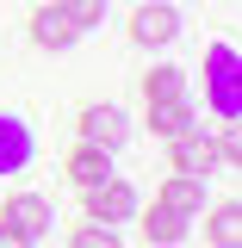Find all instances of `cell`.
<instances>
[{"instance_id":"3957f363","label":"cell","mask_w":242,"mask_h":248,"mask_svg":"<svg viewBox=\"0 0 242 248\" xmlns=\"http://www.w3.org/2000/svg\"><path fill=\"white\" fill-rule=\"evenodd\" d=\"M81 211H87V223H106V230H118V223H130V217L143 211V199H137V186L130 180H99L81 192Z\"/></svg>"},{"instance_id":"52a82bcc","label":"cell","mask_w":242,"mask_h":248,"mask_svg":"<svg viewBox=\"0 0 242 248\" xmlns=\"http://www.w3.org/2000/svg\"><path fill=\"white\" fill-rule=\"evenodd\" d=\"M37 161V130L19 112H0V174H25Z\"/></svg>"},{"instance_id":"5bb4252c","label":"cell","mask_w":242,"mask_h":248,"mask_svg":"<svg viewBox=\"0 0 242 248\" xmlns=\"http://www.w3.org/2000/svg\"><path fill=\"white\" fill-rule=\"evenodd\" d=\"M205 242H211V248H236L242 242V205H236V199H224V205L205 217Z\"/></svg>"},{"instance_id":"2e32d148","label":"cell","mask_w":242,"mask_h":248,"mask_svg":"<svg viewBox=\"0 0 242 248\" xmlns=\"http://www.w3.org/2000/svg\"><path fill=\"white\" fill-rule=\"evenodd\" d=\"M68 248H124V242H118V230H106V223H75Z\"/></svg>"},{"instance_id":"7c38bea8","label":"cell","mask_w":242,"mask_h":248,"mask_svg":"<svg viewBox=\"0 0 242 248\" xmlns=\"http://www.w3.org/2000/svg\"><path fill=\"white\" fill-rule=\"evenodd\" d=\"M143 236H149L155 248H174V242H186L193 236V217H180V211H168V205H143Z\"/></svg>"},{"instance_id":"ba28073f","label":"cell","mask_w":242,"mask_h":248,"mask_svg":"<svg viewBox=\"0 0 242 248\" xmlns=\"http://www.w3.org/2000/svg\"><path fill=\"white\" fill-rule=\"evenodd\" d=\"M31 44H37V50H50V56H62V50H75V44H81V31L68 25V19H62V6L50 0V6H37V13H31Z\"/></svg>"},{"instance_id":"4fadbf2b","label":"cell","mask_w":242,"mask_h":248,"mask_svg":"<svg viewBox=\"0 0 242 248\" xmlns=\"http://www.w3.org/2000/svg\"><path fill=\"white\" fill-rule=\"evenodd\" d=\"M155 99H186V68L155 62L149 75H143V106H155Z\"/></svg>"},{"instance_id":"5b68a950","label":"cell","mask_w":242,"mask_h":248,"mask_svg":"<svg viewBox=\"0 0 242 248\" xmlns=\"http://www.w3.org/2000/svg\"><path fill=\"white\" fill-rule=\"evenodd\" d=\"M174 37H180V13H174L168 0H143L137 19H130V44H137V50H168Z\"/></svg>"},{"instance_id":"7a4b0ae2","label":"cell","mask_w":242,"mask_h":248,"mask_svg":"<svg viewBox=\"0 0 242 248\" xmlns=\"http://www.w3.org/2000/svg\"><path fill=\"white\" fill-rule=\"evenodd\" d=\"M75 130H81V143H93V149H106V155H118L130 143V118H124V106H112V99H87L75 112Z\"/></svg>"},{"instance_id":"277c9868","label":"cell","mask_w":242,"mask_h":248,"mask_svg":"<svg viewBox=\"0 0 242 248\" xmlns=\"http://www.w3.org/2000/svg\"><path fill=\"white\" fill-rule=\"evenodd\" d=\"M0 223H13L25 242H44V236L56 230V205H50L44 192H6V205H0Z\"/></svg>"},{"instance_id":"8992f818","label":"cell","mask_w":242,"mask_h":248,"mask_svg":"<svg viewBox=\"0 0 242 248\" xmlns=\"http://www.w3.org/2000/svg\"><path fill=\"white\" fill-rule=\"evenodd\" d=\"M168 174H193V180H211L217 174V149H211V130H186L168 143Z\"/></svg>"},{"instance_id":"e0dca14e","label":"cell","mask_w":242,"mask_h":248,"mask_svg":"<svg viewBox=\"0 0 242 248\" xmlns=\"http://www.w3.org/2000/svg\"><path fill=\"white\" fill-rule=\"evenodd\" d=\"M211 149H217V168H236V155H242V130H236V124H224V130L211 137Z\"/></svg>"},{"instance_id":"30bf717a","label":"cell","mask_w":242,"mask_h":248,"mask_svg":"<svg viewBox=\"0 0 242 248\" xmlns=\"http://www.w3.org/2000/svg\"><path fill=\"white\" fill-rule=\"evenodd\" d=\"M155 205H168V211H180V217H205V180H193V174H168V180L155 186Z\"/></svg>"},{"instance_id":"9c48e42d","label":"cell","mask_w":242,"mask_h":248,"mask_svg":"<svg viewBox=\"0 0 242 248\" xmlns=\"http://www.w3.org/2000/svg\"><path fill=\"white\" fill-rule=\"evenodd\" d=\"M62 174H68V186H75V192H87V186L112 180V155L93 149V143H75V149H68V161H62Z\"/></svg>"},{"instance_id":"8fae6325","label":"cell","mask_w":242,"mask_h":248,"mask_svg":"<svg viewBox=\"0 0 242 248\" xmlns=\"http://www.w3.org/2000/svg\"><path fill=\"white\" fill-rule=\"evenodd\" d=\"M149 130L161 137V143H174V137H186V130H199V106H193V99H155L149 106Z\"/></svg>"},{"instance_id":"6da1fadb","label":"cell","mask_w":242,"mask_h":248,"mask_svg":"<svg viewBox=\"0 0 242 248\" xmlns=\"http://www.w3.org/2000/svg\"><path fill=\"white\" fill-rule=\"evenodd\" d=\"M205 106L224 124L242 118V56H236V44H211L205 50Z\"/></svg>"},{"instance_id":"9a60e30c","label":"cell","mask_w":242,"mask_h":248,"mask_svg":"<svg viewBox=\"0 0 242 248\" xmlns=\"http://www.w3.org/2000/svg\"><path fill=\"white\" fill-rule=\"evenodd\" d=\"M56 6H62V19L81 31V37H87L93 25H106V0H56Z\"/></svg>"},{"instance_id":"ac0fdd59","label":"cell","mask_w":242,"mask_h":248,"mask_svg":"<svg viewBox=\"0 0 242 248\" xmlns=\"http://www.w3.org/2000/svg\"><path fill=\"white\" fill-rule=\"evenodd\" d=\"M0 248H31V242L19 236V230H13V223H0Z\"/></svg>"}]
</instances>
